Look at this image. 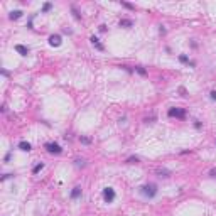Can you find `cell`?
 Returning <instances> with one entry per match:
<instances>
[{"label":"cell","instance_id":"6da1fadb","mask_svg":"<svg viewBox=\"0 0 216 216\" xmlns=\"http://www.w3.org/2000/svg\"><path fill=\"white\" fill-rule=\"evenodd\" d=\"M140 189H142V194H143V196H147V198H154L155 194H157V187H155L154 184H147V186H142Z\"/></svg>","mask_w":216,"mask_h":216},{"label":"cell","instance_id":"7a4b0ae2","mask_svg":"<svg viewBox=\"0 0 216 216\" xmlns=\"http://www.w3.org/2000/svg\"><path fill=\"white\" fill-rule=\"evenodd\" d=\"M169 117L184 118V117H186V112H184L182 108H171V110H169Z\"/></svg>","mask_w":216,"mask_h":216},{"label":"cell","instance_id":"3957f363","mask_svg":"<svg viewBox=\"0 0 216 216\" xmlns=\"http://www.w3.org/2000/svg\"><path fill=\"white\" fill-rule=\"evenodd\" d=\"M103 198H105L106 203H112L115 199V191L112 189V187H106V189L103 191Z\"/></svg>","mask_w":216,"mask_h":216},{"label":"cell","instance_id":"277c9868","mask_svg":"<svg viewBox=\"0 0 216 216\" xmlns=\"http://www.w3.org/2000/svg\"><path fill=\"white\" fill-rule=\"evenodd\" d=\"M46 149H48V152H51V154H61V147H59L58 143H54V142L46 143Z\"/></svg>","mask_w":216,"mask_h":216},{"label":"cell","instance_id":"5b68a950","mask_svg":"<svg viewBox=\"0 0 216 216\" xmlns=\"http://www.w3.org/2000/svg\"><path fill=\"white\" fill-rule=\"evenodd\" d=\"M49 44L51 46H59L61 44V36H51L49 37Z\"/></svg>","mask_w":216,"mask_h":216},{"label":"cell","instance_id":"8992f818","mask_svg":"<svg viewBox=\"0 0 216 216\" xmlns=\"http://www.w3.org/2000/svg\"><path fill=\"white\" fill-rule=\"evenodd\" d=\"M90 41H91V44L95 46V48L98 49V51H103V49H105V48H103V44H101V42H100L98 39H96L95 36H93V37H91V39H90Z\"/></svg>","mask_w":216,"mask_h":216},{"label":"cell","instance_id":"52a82bcc","mask_svg":"<svg viewBox=\"0 0 216 216\" xmlns=\"http://www.w3.org/2000/svg\"><path fill=\"white\" fill-rule=\"evenodd\" d=\"M15 51H17L19 54H22V56H27V52H29V51H27V48H24V46H20V44L15 46Z\"/></svg>","mask_w":216,"mask_h":216},{"label":"cell","instance_id":"ba28073f","mask_svg":"<svg viewBox=\"0 0 216 216\" xmlns=\"http://www.w3.org/2000/svg\"><path fill=\"white\" fill-rule=\"evenodd\" d=\"M19 149L24 150V152H29V150H30V143L29 142H20V143H19Z\"/></svg>","mask_w":216,"mask_h":216},{"label":"cell","instance_id":"9c48e42d","mask_svg":"<svg viewBox=\"0 0 216 216\" xmlns=\"http://www.w3.org/2000/svg\"><path fill=\"white\" fill-rule=\"evenodd\" d=\"M80 194H81V187H74L73 193H71V198H78Z\"/></svg>","mask_w":216,"mask_h":216},{"label":"cell","instance_id":"30bf717a","mask_svg":"<svg viewBox=\"0 0 216 216\" xmlns=\"http://www.w3.org/2000/svg\"><path fill=\"white\" fill-rule=\"evenodd\" d=\"M20 15H22V12H20V10H15V12H12V14H10V19L14 20V19H19Z\"/></svg>","mask_w":216,"mask_h":216},{"label":"cell","instance_id":"8fae6325","mask_svg":"<svg viewBox=\"0 0 216 216\" xmlns=\"http://www.w3.org/2000/svg\"><path fill=\"white\" fill-rule=\"evenodd\" d=\"M120 26H132V22H130V20H122Z\"/></svg>","mask_w":216,"mask_h":216},{"label":"cell","instance_id":"7c38bea8","mask_svg":"<svg viewBox=\"0 0 216 216\" xmlns=\"http://www.w3.org/2000/svg\"><path fill=\"white\" fill-rule=\"evenodd\" d=\"M41 169H42V164H39V165H36V167H34V174H36V172H39Z\"/></svg>","mask_w":216,"mask_h":216},{"label":"cell","instance_id":"4fadbf2b","mask_svg":"<svg viewBox=\"0 0 216 216\" xmlns=\"http://www.w3.org/2000/svg\"><path fill=\"white\" fill-rule=\"evenodd\" d=\"M49 9H51V4H44V7H42V10H44V12H48Z\"/></svg>","mask_w":216,"mask_h":216},{"label":"cell","instance_id":"5bb4252c","mask_svg":"<svg viewBox=\"0 0 216 216\" xmlns=\"http://www.w3.org/2000/svg\"><path fill=\"white\" fill-rule=\"evenodd\" d=\"M211 98H213V100H216V91H211Z\"/></svg>","mask_w":216,"mask_h":216},{"label":"cell","instance_id":"9a60e30c","mask_svg":"<svg viewBox=\"0 0 216 216\" xmlns=\"http://www.w3.org/2000/svg\"><path fill=\"white\" fill-rule=\"evenodd\" d=\"M211 176H213V177H216V169H213V171H211Z\"/></svg>","mask_w":216,"mask_h":216}]
</instances>
